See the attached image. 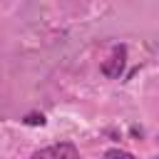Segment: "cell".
Here are the masks:
<instances>
[{
	"mask_svg": "<svg viewBox=\"0 0 159 159\" xmlns=\"http://www.w3.org/2000/svg\"><path fill=\"white\" fill-rule=\"evenodd\" d=\"M127 67V45H114L109 57L102 62V75L107 80H119Z\"/></svg>",
	"mask_w": 159,
	"mask_h": 159,
	"instance_id": "1",
	"label": "cell"
},
{
	"mask_svg": "<svg viewBox=\"0 0 159 159\" xmlns=\"http://www.w3.org/2000/svg\"><path fill=\"white\" fill-rule=\"evenodd\" d=\"M157 159H159V157H157Z\"/></svg>",
	"mask_w": 159,
	"mask_h": 159,
	"instance_id": "6",
	"label": "cell"
},
{
	"mask_svg": "<svg viewBox=\"0 0 159 159\" xmlns=\"http://www.w3.org/2000/svg\"><path fill=\"white\" fill-rule=\"evenodd\" d=\"M30 159H80V149L72 142H57V144L35 149Z\"/></svg>",
	"mask_w": 159,
	"mask_h": 159,
	"instance_id": "2",
	"label": "cell"
},
{
	"mask_svg": "<svg viewBox=\"0 0 159 159\" xmlns=\"http://www.w3.org/2000/svg\"><path fill=\"white\" fill-rule=\"evenodd\" d=\"M129 134H132V137H134V139H137V142H139V139H142V134H144V132H142V127H137V124H132V127H129Z\"/></svg>",
	"mask_w": 159,
	"mask_h": 159,
	"instance_id": "5",
	"label": "cell"
},
{
	"mask_svg": "<svg viewBox=\"0 0 159 159\" xmlns=\"http://www.w3.org/2000/svg\"><path fill=\"white\" fill-rule=\"evenodd\" d=\"M22 122H25L27 127H42L47 119H45V114H42V112H30V114H25V117H22Z\"/></svg>",
	"mask_w": 159,
	"mask_h": 159,
	"instance_id": "4",
	"label": "cell"
},
{
	"mask_svg": "<svg viewBox=\"0 0 159 159\" xmlns=\"http://www.w3.org/2000/svg\"><path fill=\"white\" fill-rule=\"evenodd\" d=\"M102 159H137L132 152H124V149H119V147H114V149H107L104 154H102Z\"/></svg>",
	"mask_w": 159,
	"mask_h": 159,
	"instance_id": "3",
	"label": "cell"
}]
</instances>
